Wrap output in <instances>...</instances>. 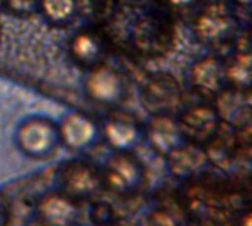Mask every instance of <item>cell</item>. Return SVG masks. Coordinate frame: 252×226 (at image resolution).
Returning a JSON list of instances; mask_svg holds the SVG:
<instances>
[{"label":"cell","instance_id":"obj_11","mask_svg":"<svg viewBox=\"0 0 252 226\" xmlns=\"http://www.w3.org/2000/svg\"><path fill=\"white\" fill-rule=\"evenodd\" d=\"M207 154L196 145L183 144L168 154V164L171 172L179 178L190 176L199 172L207 163Z\"/></svg>","mask_w":252,"mask_h":226},{"label":"cell","instance_id":"obj_17","mask_svg":"<svg viewBox=\"0 0 252 226\" xmlns=\"http://www.w3.org/2000/svg\"><path fill=\"white\" fill-rule=\"evenodd\" d=\"M7 221H9V212H7V207L0 201V226L7 225Z\"/></svg>","mask_w":252,"mask_h":226},{"label":"cell","instance_id":"obj_3","mask_svg":"<svg viewBox=\"0 0 252 226\" xmlns=\"http://www.w3.org/2000/svg\"><path fill=\"white\" fill-rule=\"evenodd\" d=\"M58 182L61 192L72 200L90 198L103 187L100 172L83 161H71L62 166L58 173Z\"/></svg>","mask_w":252,"mask_h":226},{"label":"cell","instance_id":"obj_14","mask_svg":"<svg viewBox=\"0 0 252 226\" xmlns=\"http://www.w3.org/2000/svg\"><path fill=\"white\" fill-rule=\"evenodd\" d=\"M44 16L56 24L66 22L75 13L77 0H38Z\"/></svg>","mask_w":252,"mask_h":226},{"label":"cell","instance_id":"obj_9","mask_svg":"<svg viewBox=\"0 0 252 226\" xmlns=\"http://www.w3.org/2000/svg\"><path fill=\"white\" fill-rule=\"evenodd\" d=\"M148 138L151 145L164 155H168L171 151L183 145L185 139L179 123L164 114H158L151 120L148 127Z\"/></svg>","mask_w":252,"mask_h":226},{"label":"cell","instance_id":"obj_15","mask_svg":"<svg viewBox=\"0 0 252 226\" xmlns=\"http://www.w3.org/2000/svg\"><path fill=\"white\" fill-rule=\"evenodd\" d=\"M142 226H179L177 221L168 215L167 212H154L151 213L145 221Z\"/></svg>","mask_w":252,"mask_h":226},{"label":"cell","instance_id":"obj_6","mask_svg":"<svg viewBox=\"0 0 252 226\" xmlns=\"http://www.w3.org/2000/svg\"><path fill=\"white\" fill-rule=\"evenodd\" d=\"M86 90L92 99L100 104H115L124 95V84L115 70L99 65L90 71L86 80Z\"/></svg>","mask_w":252,"mask_h":226},{"label":"cell","instance_id":"obj_5","mask_svg":"<svg viewBox=\"0 0 252 226\" xmlns=\"http://www.w3.org/2000/svg\"><path fill=\"white\" fill-rule=\"evenodd\" d=\"M37 215L44 226H74L78 219V207L75 200L63 192H52L40 198Z\"/></svg>","mask_w":252,"mask_h":226},{"label":"cell","instance_id":"obj_2","mask_svg":"<svg viewBox=\"0 0 252 226\" xmlns=\"http://www.w3.org/2000/svg\"><path fill=\"white\" fill-rule=\"evenodd\" d=\"M100 175L103 187L118 195L133 194L143 181L140 163L128 152H117L111 157Z\"/></svg>","mask_w":252,"mask_h":226},{"label":"cell","instance_id":"obj_8","mask_svg":"<svg viewBox=\"0 0 252 226\" xmlns=\"http://www.w3.org/2000/svg\"><path fill=\"white\" fill-rule=\"evenodd\" d=\"M58 129L61 142L72 151L89 148L97 138V126L83 113L68 114Z\"/></svg>","mask_w":252,"mask_h":226},{"label":"cell","instance_id":"obj_16","mask_svg":"<svg viewBox=\"0 0 252 226\" xmlns=\"http://www.w3.org/2000/svg\"><path fill=\"white\" fill-rule=\"evenodd\" d=\"M1 4L15 13H30L37 7L38 0H1Z\"/></svg>","mask_w":252,"mask_h":226},{"label":"cell","instance_id":"obj_12","mask_svg":"<svg viewBox=\"0 0 252 226\" xmlns=\"http://www.w3.org/2000/svg\"><path fill=\"white\" fill-rule=\"evenodd\" d=\"M224 78V70L219 59L205 58L199 61L192 70V81L204 92L216 93L221 89Z\"/></svg>","mask_w":252,"mask_h":226},{"label":"cell","instance_id":"obj_4","mask_svg":"<svg viewBox=\"0 0 252 226\" xmlns=\"http://www.w3.org/2000/svg\"><path fill=\"white\" fill-rule=\"evenodd\" d=\"M179 127L185 139H189L195 144L207 142L217 135L219 113L207 105L193 107L182 115Z\"/></svg>","mask_w":252,"mask_h":226},{"label":"cell","instance_id":"obj_18","mask_svg":"<svg viewBox=\"0 0 252 226\" xmlns=\"http://www.w3.org/2000/svg\"><path fill=\"white\" fill-rule=\"evenodd\" d=\"M0 4H1V0H0Z\"/></svg>","mask_w":252,"mask_h":226},{"label":"cell","instance_id":"obj_13","mask_svg":"<svg viewBox=\"0 0 252 226\" xmlns=\"http://www.w3.org/2000/svg\"><path fill=\"white\" fill-rule=\"evenodd\" d=\"M71 50L81 64H94L100 55V43L92 33H80L72 38Z\"/></svg>","mask_w":252,"mask_h":226},{"label":"cell","instance_id":"obj_1","mask_svg":"<svg viewBox=\"0 0 252 226\" xmlns=\"http://www.w3.org/2000/svg\"><path fill=\"white\" fill-rule=\"evenodd\" d=\"M19 150L32 158H46L55 152L61 142L58 126L43 117H32L22 123L16 132Z\"/></svg>","mask_w":252,"mask_h":226},{"label":"cell","instance_id":"obj_10","mask_svg":"<svg viewBox=\"0 0 252 226\" xmlns=\"http://www.w3.org/2000/svg\"><path fill=\"white\" fill-rule=\"evenodd\" d=\"M103 136L118 152H128L140 142L142 132L131 118L121 115L106 121L103 127Z\"/></svg>","mask_w":252,"mask_h":226},{"label":"cell","instance_id":"obj_7","mask_svg":"<svg viewBox=\"0 0 252 226\" xmlns=\"http://www.w3.org/2000/svg\"><path fill=\"white\" fill-rule=\"evenodd\" d=\"M180 98V89L177 81L165 73L154 74L143 89L145 105L154 113H165L176 107Z\"/></svg>","mask_w":252,"mask_h":226}]
</instances>
